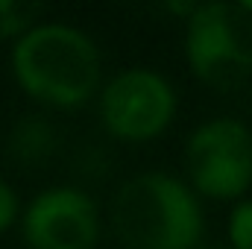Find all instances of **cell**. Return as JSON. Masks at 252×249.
<instances>
[{
	"mask_svg": "<svg viewBox=\"0 0 252 249\" xmlns=\"http://www.w3.org/2000/svg\"><path fill=\"white\" fill-rule=\"evenodd\" d=\"M9 67L18 88L47 109H79L100 97V47L73 24L38 21L12 44Z\"/></svg>",
	"mask_w": 252,
	"mask_h": 249,
	"instance_id": "cell-1",
	"label": "cell"
},
{
	"mask_svg": "<svg viewBox=\"0 0 252 249\" xmlns=\"http://www.w3.org/2000/svg\"><path fill=\"white\" fill-rule=\"evenodd\" d=\"M109 223L124 249H196L205 229L193 187L161 170L121 182L109 205Z\"/></svg>",
	"mask_w": 252,
	"mask_h": 249,
	"instance_id": "cell-2",
	"label": "cell"
},
{
	"mask_svg": "<svg viewBox=\"0 0 252 249\" xmlns=\"http://www.w3.org/2000/svg\"><path fill=\"white\" fill-rule=\"evenodd\" d=\"M190 73L211 88H238L252 73V18L238 3H196L185 21Z\"/></svg>",
	"mask_w": 252,
	"mask_h": 249,
	"instance_id": "cell-3",
	"label": "cell"
},
{
	"mask_svg": "<svg viewBox=\"0 0 252 249\" xmlns=\"http://www.w3.org/2000/svg\"><path fill=\"white\" fill-rule=\"evenodd\" d=\"M103 129L124 144H147L167 132L179 100L173 85L153 67H126L115 73L97 97Z\"/></svg>",
	"mask_w": 252,
	"mask_h": 249,
	"instance_id": "cell-4",
	"label": "cell"
},
{
	"mask_svg": "<svg viewBox=\"0 0 252 249\" xmlns=\"http://www.w3.org/2000/svg\"><path fill=\"white\" fill-rule=\"evenodd\" d=\"M185 167L193 193L241 199L252 185V132L235 118L199 124L185 144Z\"/></svg>",
	"mask_w": 252,
	"mask_h": 249,
	"instance_id": "cell-5",
	"label": "cell"
},
{
	"mask_svg": "<svg viewBox=\"0 0 252 249\" xmlns=\"http://www.w3.org/2000/svg\"><path fill=\"white\" fill-rule=\"evenodd\" d=\"M100 232V208L82 187H47L21 211V235L30 249H97Z\"/></svg>",
	"mask_w": 252,
	"mask_h": 249,
	"instance_id": "cell-6",
	"label": "cell"
},
{
	"mask_svg": "<svg viewBox=\"0 0 252 249\" xmlns=\"http://www.w3.org/2000/svg\"><path fill=\"white\" fill-rule=\"evenodd\" d=\"M6 153L12 161L24 167H38L50 161V156L56 153V129L41 115H24L9 129Z\"/></svg>",
	"mask_w": 252,
	"mask_h": 249,
	"instance_id": "cell-7",
	"label": "cell"
},
{
	"mask_svg": "<svg viewBox=\"0 0 252 249\" xmlns=\"http://www.w3.org/2000/svg\"><path fill=\"white\" fill-rule=\"evenodd\" d=\"M38 6L24 0H0V41H18L27 30H32L38 21Z\"/></svg>",
	"mask_w": 252,
	"mask_h": 249,
	"instance_id": "cell-8",
	"label": "cell"
},
{
	"mask_svg": "<svg viewBox=\"0 0 252 249\" xmlns=\"http://www.w3.org/2000/svg\"><path fill=\"white\" fill-rule=\"evenodd\" d=\"M229 247L232 249H252V199H241L226 223Z\"/></svg>",
	"mask_w": 252,
	"mask_h": 249,
	"instance_id": "cell-9",
	"label": "cell"
},
{
	"mask_svg": "<svg viewBox=\"0 0 252 249\" xmlns=\"http://www.w3.org/2000/svg\"><path fill=\"white\" fill-rule=\"evenodd\" d=\"M21 199L15 193V187L9 185L3 176H0V235H6L15 223H21Z\"/></svg>",
	"mask_w": 252,
	"mask_h": 249,
	"instance_id": "cell-10",
	"label": "cell"
},
{
	"mask_svg": "<svg viewBox=\"0 0 252 249\" xmlns=\"http://www.w3.org/2000/svg\"><path fill=\"white\" fill-rule=\"evenodd\" d=\"M238 6H241V9H244V12H247V15L252 18V0H241Z\"/></svg>",
	"mask_w": 252,
	"mask_h": 249,
	"instance_id": "cell-11",
	"label": "cell"
},
{
	"mask_svg": "<svg viewBox=\"0 0 252 249\" xmlns=\"http://www.w3.org/2000/svg\"><path fill=\"white\" fill-rule=\"evenodd\" d=\"M205 249H232L229 244H214V247H205Z\"/></svg>",
	"mask_w": 252,
	"mask_h": 249,
	"instance_id": "cell-12",
	"label": "cell"
}]
</instances>
